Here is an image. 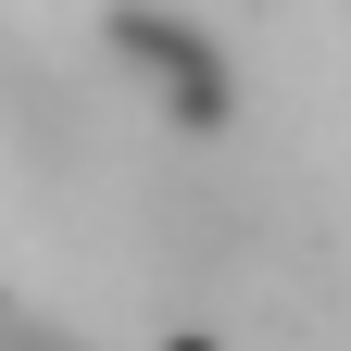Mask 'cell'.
<instances>
[{
    "label": "cell",
    "instance_id": "1",
    "mask_svg": "<svg viewBox=\"0 0 351 351\" xmlns=\"http://www.w3.org/2000/svg\"><path fill=\"white\" fill-rule=\"evenodd\" d=\"M101 51L138 75L151 101H163V125H189V138H213V125L239 113V63H226V38L189 25V13H163V0H113Z\"/></svg>",
    "mask_w": 351,
    "mask_h": 351
},
{
    "label": "cell",
    "instance_id": "2",
    "mask_svg": "<svg viewBox=\"0 0 351 351\" xmlns=\"http://www.w3.org/2000/svg\"><path fill=\"white\" fill-rule=\"evenodd\" d=\"M0 125L25 138V163L51 176V189H63V176L88 163V113L63 101V75L38 63V51H0Z\"/></svg>",
    "mask_w": 351,
    "mask_h": 351
},
{
    "label": "cell",
    "instance_id": "3",
    "mask_svg": "<svg viewBox=\"0 0 351 351\" xmlns=\"http://www.w3.org/2000/svg\"><path fill=\"white\" fill-rule=\"evenodd\" d=\"M0 351H88L63 314H38V301H0Z\"/></svg>",
    "mask_w": 351,
    "mask_h": 351
}]
</instances>
